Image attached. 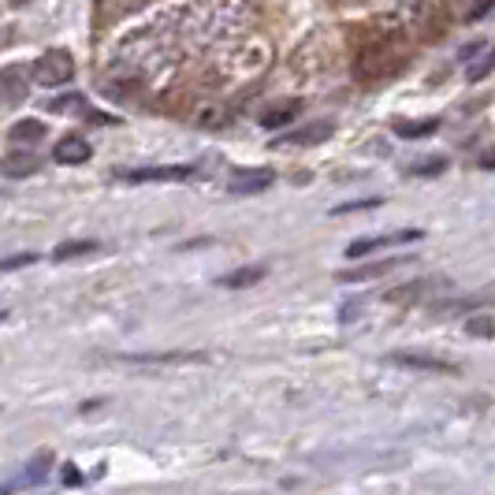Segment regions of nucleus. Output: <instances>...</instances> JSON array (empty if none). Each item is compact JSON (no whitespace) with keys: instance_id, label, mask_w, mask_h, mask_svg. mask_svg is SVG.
I'll use <instances>...</instances> for the list:
<instances>
[{"instance_id":"nucleus-5","label":"nucleus","mask_w":495,"mask_h":495,"mask_svg":"<svg viewBox=\"0 0 495 495\" xmlns=\"http://www.w3.org/2000/svg\"><path fill=\"white\" fill-rule=\"evenodd\" d=\"M272 172L268 168H246V172H238V176H231V183H227V190L231 194H261V190H268L272 187Z\"/></svg>"},{"instance_id":"nucleus-10","label":"nucleus","mask_w":495,"mask_h":495,"mask_svg":"<svg viewBox=\"0 0 495 495\" xmlns=\"http://www.w3.org/2000/svg\"><path fill=\"white\" fill-rule=\"evenodd\" d=\"M261 279H265V265H246V268H235V272L220 276L217 283L227 287V291H242V287H254V283H261Z\"/></svg>"},{"instance_id":"nucleus-11","label":"nucleus","mask_w":495,"mask_h":495,"mask_svg":"<svg viewBox=\"0 0 495 495\" xmlns=\"http://www.w3.org/2000/svg\"><path fill=\"white\" fill-rule=\"evenodd\" d=\"M49 466H53V455H37L30 466H26V473L19 477V480H12L8 484V491H19V488H34V484H41L49 477Z\"/></svg>"},{"instance_id":"nucleus-19","label":"nucleus","mask_w":495,"mask_h":495,"mask_svg":"<svg viewBox=\"0 0 495 495\" xmlns=\"http://www.w3.org/2000/svg\"><path fill=\"white\" fill-rule=\"evenodd\" d=\"M384 197H358V201H347V205H336V217H347V213H358V209H377Z\"/></svg>"},{"instance_id":"nucleus-26","label":"nucleus","mask_w":495,"mask_h":495,"mask_svg":"<svg viewBox=\"0 0 495 495\" xmlns=\"http://www.w3.org/2000/svg\"><path fill=\"white\" fill-rule=\"evenodd\" d=\"M484 49H488V45H484V41H477V45H466V49H462V60L470 64V60H473L477 53H484Z\"/></svg>"},{"instance_id":"nucleus-6","label":"nucleus","mask_w":495,"mask_h":495,"mask_svg":"<svg viewBox=\"0 0 495 495\" xmlns=\"http://www.w3.org/2000/svg\"><path fill=\"white\" fill-rule=\"evenodd\" d=\"M26 97V71L23 67H5L0 71V105H15Z\"/></svg>"},{"instance_id":"nucleus-27","label":"nucleus","mask_w":495,"mask_h":495,"mask_svg":"<svg viewBox=\"0 0 495 495\" xmlns=\"http://www.w3.org/2000/svg\"><path fill=\"white\" fill-rule=\"evenodd\" d=\"M12 5H30V0H12Z\"/></svg>"},{"instance_id":"nucleus-9","label":"nucleus","mask_w":495,"mask_h":495,"mask_svg":"<svg viewBox=\"0 0 495 495\" xmlns=\"http://www.w3.org/2000/svg\"><path fill=\"white\" fill-rule=\"evenodd\" d=\"M332 123H309V127H298V131H291L287 138H279V142H287V146H317V142H324V138H332Z\"/></svg>"},{"instance_id":"nucleus-20","label":"nucleus","mask_w":495,"mask_h":495,"mask_svg":"<svg viewBox=\"0 0 495 495\" xmlns=\"http://www.w3.org/2000/svg\"><path fill=\"white\" fill-rule=\"evenodd\" d=\"M466 332L470 336H477V339H491V317H473V320H466Z\"/></svg>"},{"instance_id":"nucleus-23","label":"nucleus","mask_w":495,"mask_h":495,"mask_svg":"<svg viewBox=\"0 0 495 495\" xmlns=\"http://www.w3.org/2000/svg\"><path fill=\"white\" fill-rule=\"evenodd\" d=\"M67 108H86V101H82V97H56L49 105V112H67Z\"/></svg>"},{"instance_id":"nucleus-17","label":"nucleus","mask_w":495,"mask_h":495,"mask_svg":"<svg viewBox=\"0 0 495 495\" xmlns=\"http://www.w3.org/2000/svg\"><path fill=\"white\" fill-rule=\"evenodd\" d=\"M443 172H447V160L443 157H429V160L409 164V176H418V179H432V176H443Z\"/></svg>"},{"instance_id":"nucleus-3","label":"nucleus","mask_w":495,"mask_h":495,"mask_svg":"<svg viewBox=\"0 0 495 495\" xmlns=\"http://www.w3.org/2000/svg\"><path fill=\"white\" fill-rule=\"evenodd\" d=\"M194 176V164H160V168H135L123 172L127 183H183Z\"/></svg>"},{"instance_id":"nucleus-4","label":"nucleus","mask_w":495,"mask_h":495,"mask_svg":"<svg viewBox=\"0 0 495 495\" xmlns=\"http://www.w3.org/2000/svg\"><path fill=\"white\" fill-rule=\"evenodd\" d=\"M388 361H391V365H402V369H421V373H459L455 361L436 358V354H418V350H395Z\"/></svg>"},{"instance_id":"nucleus-15","label":"nucleus","mask_w":495,"mask_h":495,"mask_svg":"<svg viewBox=\"0 0 495 495\" xmlns=\"http://www.w3.org/2000/svg\"><path fill=\"white\" fill-rule=\"evenodd\" d=\"M45 138V123L41 119H19L12 127V142H41Z\"/></svg>"},{"instance_id":"nucleus-18","label":"nucleus","mask_w":495,"mask_h":495,"mask_svg":"<svg viewBox=\"0 0 495 495\" xmlns=\"http://www.w3.org/2000/svg\"><path fill=\"white\" fill-rule=\"evenodd\" d=\"M388 242H391V238H358V242L347 246V261H358V258L380 250V246H388Z\"/></svg>"},{"instance_id":"nucleus-21","label":"nucleus","mask_w":495,"mask_h":495,"mask_svg":"<svg viewBox=\"0 0 495 495\" xmlns=\"http://www.w3.org/2000/svg\"><path fill=\"white\" fill-rule=\"evenodd\" d=\"M473 60H477V64H473V67L466 71V78H470V82H480V78H484V75L491 71V56H488V49H484V53H477Z\"/></svg>"},{"instance_id":"nucleus-13","label":"nucleus","mask_w":495,"mask_h":495,"mask_svg":"<svg viewBox=\"0 0 495 495\" xmlns=\"http://www.w3.org/2000/svg\"><path fill=\"white\" fill-rule=\"evenodd\" d=\"M298 108H302L298 101H283V105H272V108L261 116V127H268V131L283 127V123H291V119H295V112H298Z\"/></svg>"},{"instance_id":"nucleus-2","label":"nucleus","mask_w":495,"mask_h":495,"mask_svg":"<svg viewBox=\"0 0 495 495\" xmlns=\"http://www.w3.org/2000/svg\"><path fill=\"white\" fill-rule=\"evenodd\" d=\"M406 64V53H399L395 45H369L361 56H358V75L361 78H388V75H399Z\"/></svg>"},{"instance_id":"nucleus-24","label":"nucleus","mask_w":495,"mask_h":495,"mask_svg":"<svg viewBox=\"0 0 495 495\" xmlns=\"http://www.w3.org/2000/svg\"><path fill=\"white\" fill-rule=\"evenodd\" d=\"M488 12H491V0H480V5H477V8L470 12V23H477V19H484Z\"/></svg>"},{"instance_id":"nucleus-16","label":"nucleus","mask_w":495,"mask_h":495,"mask_svg":"<svg viewBox=\"0 0 495 495\" xmlns=\"http://www.w3.org/2000/svg\"><path fill=\"white\" fill-rule=\"evenodd\" d=\"M439 127V119H425V123H395V135L399 138H429L436 135Z\"/></svg>"},{"instance_id":"nucleus-1","label":"nucleus","mask_w":495,"mask_h":495,"mask_svg":"<svg viewBox=\"0 0 495 495\" xmlns=\"http://www.w3.org/2000/svg\"><path fill=\"white\" fill-rule=\"evenodd\" d=\"M30 75H34L37 86H45V90H60V86H67V82L75 78V60H71V53L53 49V53H45L41 60H34Z\"/></svg>"},{"instance_id":"nucleus-7","label":"nucleus","mask_w":495,"mask_h":495,"mask_svg":"<svg viewBox=\"0 0 495 495\" xmlns=\"http://www.w3.org/2000/svg\"><path fill=\"white\" fill-rule=\"evenodd\" d=\"M402 261H406V258H391V261H369V265L347 268V272H339V283H365V279H377V276H384V272L399 268Z\"/></svg>"},{"instance_id":"nucleus-25","label":"nucleus","mask_w":495,"mask_h":495,"mask_svg":"<svg viewBox=\"0 0 495 495\" xmlns=\"http://www.w3.org/2000/svg\"><path fill=\"white\" fill-rule=\"evenodd\" d=\"M64 484H67V488L82 484V477H78V470H75V466H64Z\"/></svg>"},{"instance_id":"nucleus-8","label":"nucleus","mask_w":495,"mask_h":495,"mask_svg":"<svg viewBox=\"0 0 495 495\" xmlns=\"http://www.w3.org/2000/svg\"><path fill=\"white\" fill-rule=\"evenodd\" d=\"M90 142H82L78 135H67L64 142H56V149H53V160L56 164H82V160H90Z\"/></svg>"},{"instance_id":"nucleus-12","label":"nucleus","mask_w":495,"mask_h":495,"mask_svg":"<svg viewBox=\"0 0 495 495\" xmlns=\"http://www.w3.org/2000/svg\"><path fill=\"white\" fill-rule=\"evenodd\" d=\"M97 254V242L94 238H75V242H64L53 250V261H75V258H90Z\"/></svg>"},{"instance_id":"nucleus-22","label":"nucleus","mask_w":495,"mask_h":495,"mask_svg":"<svg viewBox=\"0 0 495 495\" xmlns=\"http://www.w3.org/2000/svg\"><path fill=\"white\" fill-rule=\"evenodd\" d=\"M34 261H37L34 254H12V258L0 261V272H15V268H26V265H34Z\"/></svg>"},{"instance_id":"nucleus-14","label":"nucleus","mask_w":495,"mask_h":495,"mask_svg":"<svg viewBox=\"0 0 495 495\" xmlns=\"http://www.w3.org/2000/svg\"><path fill=\"white\" fill-rule=\"evenodd\" d=\"M37 157L34 153H12L8 160H5V172L12 176V179H23V176H30V172H37Z\"/></svg>"}]
</instances>
